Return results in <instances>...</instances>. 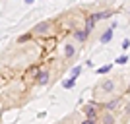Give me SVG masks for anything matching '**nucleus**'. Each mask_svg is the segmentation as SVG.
I'll return each mask as SVG.
<instances>
[{
    "label": "nucleus",
    "instance_id": "6",
    "mask_svg": "<svg viewBox=\"0 0 130 124\" xmlns=\"http://www.w3.org/2000/svg\"><path fill=\"white\" fill-rule=\"evenodd\" d=\"M64 52H66V56H72L76 50H74V47H72V45H66V50H64Z\"/></svg>",
    "mask_w": 130,
    "mask_h": 124
},
{
    "label": "nucleus",
    "instance_id": "10",
    "mask_svg": "<svg viewBox=\"0 0 130 124\" xmlns=\"http://www.w3.org/2000/svg\"><path fill=\"white\" fill-rule=\"evenodd\" d=\"M80 70H82L80 66H76V68L72 70V76H70V78H78V74H80Z\"/></svg>",
    "mask_w": 130,
    "mask_h": 124
},
{
    "label": "nucleus",
    "instance_id": "9",
    "mask_svg": "<svg viewBox=\"0 0 130 124\" xmlns=\"http://www.w3.org/2000/svg\"><path fill=\"white\" fill-rule=\"evenodd\" d=\"M109 70H111V64H109V66H103V68H99L97 72H99V74H107Z\"/></svg>",
    "mask_w": 130,
    "mask_h": 124
},
{
    "label": "nucleus",
    "instance_id": "7",
    "mask_svg": "<svg viewBox=\"0 0 130 124\" xmlns=\"http://www.w3.org/2000/svg\"><path fill=\"white\" fill-rule=\"evenodd\" d=\"M113 85H115L113 81H105V83H103V91H111V89H113Z\"/></svg>",
    "mask_w": 130,
    "mask_h": 124
},
{
    "label": "nucleus",
    "instance_id": "11",
    "mask_svg": "<svg viewBox=\"0 0 130 124\" xmlns=\"http://www.w3.org/2000/svg\"><path fill=\"white\" fill-rule=\"evenodd\" d=\"M128 47H130V41L124 39V41H122V49H128Z\"/></svg>",
    "mask_w": 130,
    "mask_h": 124
},
{
    "label": "nucleus",
    "instance_id": "3",
    "mask_svg": "<svg viewBox=\"0 0 130 124\" xmlns=\"http://www.w3.org/2000/svg\"><path fill=\"white\" fill-rule=\"evenodd\" d=\"M39 83H41V85H45V83H47V81H49V74H47V70H41L39 72Z\"/></svg>",
    "mask_w": 130,
    "mask_h": 124
},
{
    "label": "nucleus",
    "instance_id": "4",
    "mask_svg": "<svg viewBox=\"0 0 130 124\" xmlns=\"http://www.w3.org/2000/svg\"><path fill=\"white\" fill-rule=\"evenodd\" d=\"M86 114H87V118H89V122H91V120L95 118V109H93L91 105H87L86 107Z\"/></svg>",
    "mask_w": 130,
    "mask_h": 124
},
{
    "label": "nucleus",
    "instance_id": "8",
    "mask_svg": "<svg viewBox=\"0 0 130 124\" xmlns=\"http://www.w3.org/2000/svg\"><path fill=\"white\" fill-rule=\"evenodd\" d=\"M76 37L80 39V41H84V39L87 37V31H78V33H76Z\"/></svg>",
    "mask_w": 130,
    "mask_h": 124
},
{
    "label": "nucleus",
    "instance_id": "2",
    "mask_svg": "<svg viewBox=\"0 0 130 124\" xmlns=\"http://www.w3.org/2000/svg\"><path fill=\"white\" fill-rule=\"evenodd\" d=\"M111 39H113V27H111V29H107V31L101 35V43H109Z\"/></svg>",
    "mask_w": 130,
    "mask_h": 124
},
{
    "label": "nucleus",
    "instance_id": "12",
    "mask_svg": "<svg viewBox=\"0 0 130 124\" xmlns=\"http://www.w3.org/2000/svg\"><path fill=\"white\" fill-rule=\"evenodd\" d=\"M117 62H119V64H124V62H126V56H120V58L117 60Z\"/></svg>",
    "mask_w": 130,
    "mask_h": 124
},
{
    "label": "nucleus",
    "instance_id": "5",
    "mask_svg": "<svg viewBox=\"0 0 130 124\" xmlns=\"http://www.w3.org/2000/svg\"><path fill=\"white\" fill-rule=\"evenodd\" d=\"M74 83H76V78H70V80H66V81H62V85L68 89V87H74Z\"/></svg>",
    "mask_w": 130,
    "mask_h": 124
},
{
    "label": "nucleus",
    "instance_id": "1",
    "mask_svg": "<svg viewBox=\"0 0 130 124\" xmlns=\"http://www.w3.org/2000/svg\"><path fill=\"white\" fill-rule=\"evenodd\" d=\"M49 29H51V22H43V23H39V25L35 27V33H37V35H47Z\"/></svg>",
    "mask_w": 130,
    "mask_h": 124
}]
</instances>
